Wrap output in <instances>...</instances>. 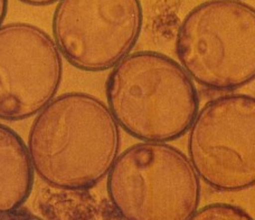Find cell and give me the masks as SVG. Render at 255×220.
Listing matches in <instances>:
<instances>
[{"label": "cell", "instance_id": "8", "mask_svg": "<svg viewBox=\"0 0 255 220\" xmlns=\"http://www.w3.org/2000/svg\"><path fill=\"white\" fill-rule=\"evenodd\" d=\"M34 167L20 135L0 124V217L17 212L33 189Z\"/></svg>", "mask_w": 255, "mask_h": 220}, {"label": "cell", "instance_id": "2", "mask_svg": "<svg viewBox=\"0 0 255 220\" xmlns=\"http://www.w3.org/2000/svg\"><path fill=\"white\" fill-rule=\"evenodd\" d=\"M108 107L119 127L141 142H169L188 132L199 111L194 81L175 59L131 53L112 68Z\"/></svg>", "mask_w": 255, "mask_h": 220}, {"label": "cell", "instance_id": "11", "mask_svg": "<svg viewBox=\"0 0 255 220\" xmlns=\"http://www.w3.org/2000/svg\"><path fill=\"white\" fill-rule=\"evenodd\" d=\"M19 1H21L22 3L29 4V6L39 7V6H48V4L58 2L60 0H19Z\"/></svg>", "mask_w": 255, "mask_h": 220}, {"label": "cell", "instance_id": "3", "mask_svg": "<svg viewBox=\"0 0 255 220\" xmlns=\"http://www.w3.org/2000/svg\"><path fill=\"white\" fill-rule=\"evenodd\" d=\"M176 55L203 88L229 92L255 80V8L207 0L191 9L176 35Z\"/></svg>", "mask_w": 255, "mask_h": 220}, {"label": "cell", "instance_id": "5", "mask_svg": "<svg viewBox=\"0 0 255 220\" xmlns=\"http://www.w3.org/2000/svg\"><path fill=\"white\" fill-rule=\"evenodd\" d=\"M187 149L199 179L212 189L255 186V98L225 94L208 101L188 131Z\"/></svg>", "mask_w": 255, "mask_h": 220}, {"label": "cell", "instance_id": "10", "mask_svg": "<svg viewBox=\"0 0 255 220\" xmlns=\"http://www.w3.org/2000/svg\"><path fill=\"white\" fill-rule=\"evenodd\" d=\"M0 220H42L37 217L30 216V215H25V214H10L6 215V216L0 217Z\"/></svg>", "mask_w": 255, "mask_h": 220}, {"label": "cell", "instance_id": "4", "mask_svg": "<svg viewBox=\"0 0 255 220\" xmlns=\"http://www.w3.org/2000/svg\"><path fill=\"white\" fill-rule=\"evenodd\" d=\"M109 200L122 220H188L200 179L189 158L166 142H140L118 155L107 176Z\"/></svg>", "mask_w": 255, "mask_h": 220}, {"label": "cell", "instance_id": "9", "mask_svg": "<svg viewBox=\"0 0 255 220\" xmlns=\"http://www.w3.org/2000/svg\"><path fill=\"white\" fill-rule=\"evenodd\" d=\"M188 220H254L238 206L216 203L196 210Z\"/></svg>", "mask_w": 255, "mask_h": 220}, {"label": "cell", "instance_id": "12", "mask_svg": "<svg viewBox=\"0 0 255 220\" xmlns=\"http://www.w3.org/2000/svg\"><path fill=\"white\" fill-rule=\"evenodd\" d=\"M8 0H0V26H2L4 18L7 16Z\"/></svg>", "mask_w": 255, "mask_h": 220}, {"label": "cell", "instance_id": "7", "mask_svg": "<svg viewBox=\"0 0 255 220\" xmlns=\"http://www.w3.org/2000/svg\"><path fill=\"white\" fill-rule=\"evenodd\" d=\"M54 38L27 22L0 26V118L20 121L55 99L63 75Z\"/></svg>", "mask_w": 255, "mask_h": 220}, {"label": "cell", "instance_id": "6", "mask_svg": "<svg viewBox=\"0 0 255 220\" xmlns=\"http://www.w3.org/2000/svg\"><path fill=\"white\" fill-rule=\"evenodd\" d=\"M142 24L140 0H60L52 29L62 56L72 66L102 72L131 54Z\"/></svg>", "mask_w": 255, "mask_h": 220}, {"label": "cell", "instance_id": "1", "mask_svg": "<svg viewBox=\"0 0 255 220\" xmlns=\"http://www.w3.org/2000/svg\"><path fill=\"white\" fill-rule=\"evenodd\" d=\"M27 148L36 175L47 185L90 189L108 176L119 155V125L101 100L70 92L36 115Z\"/></svg>", "mask_w": 255, "mask_h": 220}]
</instances>
